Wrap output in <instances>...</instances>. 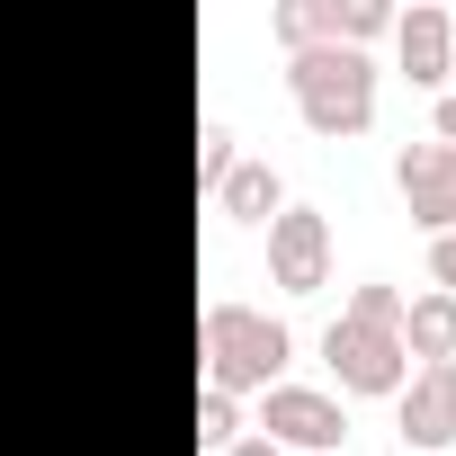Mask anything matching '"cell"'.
<instances>
[{
	"mask_svg": "<svg viewBox=\"0 0 456 456\" xmlns=\"http://www.w3.org/2000/svg\"><path fill=\"white\" fill-rule=\"evenodd\" d=\"M340 322H367V331H403V287L367 278V287L349 296V314H340Z\"/></svg>",
	"mask_w": 456,
	"mask_h": 456,
	"instance_id": "12",
	"label": "cell"
},
{
	"mask_svg": "<svg viewBox=\"0 0 456 456\" xmlns=\"http://www.w3.org/2000/svg\"><path fill=\"white\" fill-rule=\"evenodd\" d=\"M269 287H287V296H322L331 287V224H322V206H287L269 224Z\"/></svg>",
	"mask_w": 456,
	"mask_h": 456,
	"instance_id": "5",
	"label": "cell"
},
{
	"mask_svg": "<svg viewBox=\"0 0 456 456\" xmlns=\"http://www.w3.org/2000/svg\"><path fill=\"white\" fill-rule=\"evenodd\" d=\"M233 438H242V403L206 385V394H197V447H233Z\"/></svg>",
	"mask_w": 456,
	"mask_h": 456,
	"instance_id": "13",
	"label": "cell"
},
{
	"mask_svg": "<svg viewBox=\"0 0 456 456\" xmlns=\"http://www.w3.org/2000/svg\"><path fill=\"white\" fill-rule=\"evenodd\" d=\"M429 278H438V296H456V233L429 242Z\"/></svg>",
	"mask_w": 456,
	"mask_h": 456,
	"instance_id": "15",
	"label": "cell"
},
{
	"mask_svg": "<svg viewBox=\"0 0 456 456\" xmlns=\"http://www.w3.org/2000/svg\"><path fill=\"white\" fill-rule=\"evenodd\" d=\"M224 170H233V126H197V188H224Z\"/></svg>",
	"mask_w": 456,
	"mask_h": 456,
	"instance_id": "14",
	"label": "cell"
},
{
	"mask_svg": "<svg viewBox=\"0 0 456 456\" xmlns=\"http://www.w3.org/2000/svg\"><path fill=\"white\" fill-rule=\"evenodd\" d=\"M429 143H447V152H456V99L438 108V134H429Z\"/></svg>",
	"mask_w": 456,
	"mask_h": 456,
	"instance_id": "16",
	"label": "cell"
},
{
	"mask_svg": "<svg viewBox=\"0 0 456 456\" xmlns=\"http://www.w3.org/2000/svg\"><path fill=\"white\" fill-rule=\"evenodd\" d=\"M215 206L233 215V224H251V233H269V224L287 215V179H278L269 161H233V170H224V188H215Z\"/></svg>",
	"mask_w": 456,
	"mask_h": 456,
	"instance_id": "9",
	"label": "cell"
},
{
	"mask_svg": "<svg viewBox=\"0 0 456 456\" xmlns=\"http://www.w3.org/2000/svg\"><path fill=\"white\" fill-rule=\"evenodd\" d=\"M269 28H278V45H287V54L331 45V37H322V0H278V10H269Z\"/></svg>",
	"mask_w": 456,
	"mask_h": 456,
	"instance_id": "11",
	"label": "cell"
},
{
	"mask_svg": "<svg viewBox=\"0 0 456 456\" xmlns=\"http://www.w3.org/2000/svg\"><path fill=\"white\" fill-rule=\"evenodd\" d=\"M224 456H278L269 438H233V447H224Z\"/></svg>",
	"mask_w": 456,
	"mask_h": 456,
	"instance_id": "17",
	"label": "cell"
},
{
	"mask_svg": "<svg viewBox=\"0 0 456 456\" xmlns=\"http://www.w3.org/2000/svg\"><path fill=\"white\" fill-rule=\"evenodd\" d=\"M260 438H269L278 456H340L349 420H340V403L314 394V385H269V403H260Z\"/></svg>",
	"mask_w": 456,
	"mask_h": 456,
	"instance_id": "4",
	"label": "cell"
},
{
	"mask_svg": "<svg viewBox=\"0 0 456 456\" xmlns=\"http://www.w3.org/2000/svg\"><path fill=\"white\" fill-rule=\"evenodd\" d=\"M394 54H403V81H411V90H438V81H447V63H456V28H447L438 0H420V10L394 19Z\"/></svg>",
	"mask_w": 456,
	"mask_h": 456,
	"instance_id": "8",
	"label": "cell"
},
{
	"mask_svg": "<svg viewBox=\"0 0 456 456\" xmlns=\"http://www.w3.org/2000/svg\"><path fill=\"white\" fill-rule=\"evenodd\" d=\"M447 81H456V63H447Z\"/></svg>",
	"mask_w": 456,
	"mask_h": 456,
	"instance_id": "18",
	"label": "cell"
},
{
	"mask_svg": "<svg viewBox=\"0 0 456 456\" xmlns=\"http://www.w3.org/2000/svg\"><path fill=\"white\" fill-rule=\"evenodd\" d=\"M394 188H403V206H411V224L429 242L456 233V152L447 143H403L394 152Z\"/></svg>",
	"mask_w": 456,
	"mask_h": 456,
	"instance_id": "7",
	"label": "cell"
},
{
	"mask_svg": "<svg viewBox=\"0 0 456 456\" xmlns=\"http://www.w3.org/2000/svg\"><path fill=\"white\" fill-rule=\"evenodd\" d=\"M322 358L340 376V394H367V403H394L411 385V358H403V331H367V322H331L322 331Z\"/></svg>",
	"mask_w": 456,
	"mask_h": 456,
	"instance_id": "3",
	"label": "cell"
},
{
	"mask_svg": "<svg viewBox=\"0 0 456 456\" xmlns=\"http://www.w3.org/2000/svg\"><path fill=\"white\" fill-rule=\"evenodd\" d=\"M403 358H420V367H438V358H456V296H411L403 305Z\"/></svg>",
	"mask_w": 456,
	"mask_h": 456,
	"instance_id": "10",
	"label": "cell"
},
{
	"mask_svg": "<svg viewBox=\"0 0 456 456\" xmlns=\"http://www.w3.org/2000/svg\"><path fill=\"white\" fill-rule=\"evenodd\" d=\"M197 349H206V385L233 394V403H242V394H269V385L287 376V358H296L287 322H278V314H251V305H206Z\"/></svg>",
	"mask_w": 456,
	"mask_h": 456,
	"instance_id": "1",
	"label": "cell"
},
{
	"mask_svg": "<svg viewBox=\"0 0 456 456\" xmlns=\"http://www.w3.org/2000/svg\"><path fill=\"white\" fill-rule=\"evenodd\" d=\"M287 90H296V117H305L322 143H349V134L376 126V63L349 54V45L287 54Z\"/></svg>",
	"mask_w": 456,
	"mask_h": 456,
	"instance_id": "2",
	"label": "cell"
},
{
	"mask_svg": "<svg viewBox=\"0 0 456 456\" xmlns=\"http://www.w3.org/2000/svg\"><path fill=\"white\" fill-rule=\"evenodd\" d=\"M394 420H403V456H438V447H456V358L411 367V385L394 394Z\"/></svg>",
	"mask_w": 456,
	"mask_h": 456,
	"instance_id": "6",
	"label": "cell"
}]
</instances>
